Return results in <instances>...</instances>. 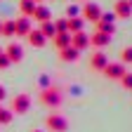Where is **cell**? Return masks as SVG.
<instances>
[{
	"label": "cell",
	"instance_id": "obj_1",
	"mask_svg": "<svg viewBox=\"0 0 132 132\" xmlns=\"http://www.w3.org/2000/svg\"><path fill=\"white\" fill-rule=\"evenodd\" d=\"M38 99H40V104L43 106H47V109H57L59 104H61V90L59 87H54V85H47V87H40V94H38Z\"/></svg>",
	"mask_w": 132,
	"mask_h": 132
},
{
	"label": "cell",
	"instance_id": "obj_2",
	"mask_svg": "<svg viewBox=\"0 0 132 132\" xmlns=\"http://www.w3.org/2000/svg\"><path fill=\"white\" fill-rule=\"evenodd\" d=\"M45 127H47V132H66L69 130V120L61 113H47L45 116Z\"/></svg>",
	"mask_w": 132,
	"mask_h": 132
},
{
	"label": "cell",
	"instance_id": "obj_3",
	"mask_svg": "<svg viewBox=\"0 0 132 132\" xmlns=\"http://www.w3.org/2000/svg\"><path fill=\"white\" fill-rule=\"evenodd\" d=\"M102 7H99L97 3H90V0H85V3H82L80 5V16H82V19H85V21H99V19H102Z\"/></svg>",
	"mask_w": 132,
	"mask_h": 132
},
{
	"label": "cell",
	"instance_id": "obj_4",
	"mask_svg": "<svg viewBox=\"0 0 132 132\" xmlns=\"http://www.w3.org/2000/svg\"><path fill=\"white\" fill-rule=\"evenodd\" d=\"M109 80H120L125 73H127V66L125 64H120V61H109L106 66H104V71H102Z\"/></svg>",
	"mask_w": 132,
	"mask_h": 132
},
{
	"label": "cell",
	"instance_id": "obj_5",
	"mask_svg": "<svg viewBox=\"0 0 132 132\" xmlns=\"http://www.w3.org/2000/svg\"><path fill=\"white\" fill-rule=\"evenodd\" d=\"M28 109H31V97L26 94V92H21V94H16L14 99H12V113H16V116H24V113H28Z\"/></svg>",
	"mask_w": 132,
	"mask_h": 132
},
{
	"label": "cell",
	"instance_id": "obj_6",
	"mask_svg": "<svg viewBox=\"0 0 132 132\" xmlns=\"http://www.w3.org/2000/svg\"><path fill=\"white\" fill-rule=\"evenodd\" d=\"M113 19H116L113 12H111V14H102V19L94 21V24H97V31H99V33H106V36H113V33H116V24H113Z\"/></svg>",
	"mask_w": 132,
	"mask_h": 132
},
{
	"label": "cell",
	"instance_id": "obj_7",
	"mask_svg": "<svg viewBox=\"0 0 132 132\" xmlns=\"http://www.w3.org/2000/svg\"><path fill=\"white\" fill-rule=\"evenodd\" d=\"M3 52H5V57H7V59H10L12 64H14V61L19 64V61L24 59V47H21L19 43H10V45H7V47L3 50Z\"/></svg>",
	"mask_w": 132,
	"mask_h": 132
},
{
	"label": "cell",
	"instance_id": "obj_8",
	"mask_svg": "<svg viewBox=\"0 0 132 132\" xmlns=\"http://www.w3.org/2000/svg\"><path fill=\"white\" fill-rule=\"evenodd\" d=\"M106 64H109V57L104 54V50H97V52L90 57V69L92 71H99V73H102Z\"/></svg>",
	"mask_w": 132,
	"mask_h": 132
},
{
	"label": "cell",
	"instance_id": "obj_9",
	"mask_svg": "<svg viewBox=\"0 0 132 132\" xmlns=\"http://www.w3.org/2000/svg\"><path fill=\"white\" fill-rule=\"evenodd\" d=\"M71 45L78 50V52H82V50L90 47V36L85 31H78V33H71Z\"/></svg>",
	"mask_w": 132,
	"mask_h": 132
},
{
	"label": "cell",
	"instance_id": "obj_10",
	"mask_svg": "<svg viewBox=\"0 0 132 132\" xmlns=\"http://www.w3.org/2000/svg\"><path fill=\"white\" fill-rule=\"evenodd\" d=\"M14 28H16V36L19 38H26L31 33V28H33L31 16H19V19H14Z\"/></svg>",
	"mask_w": 132,
	"mask_h": 132
},
{
	"label": "cell",
	"instance_id": "obj_11",
	"mask_svg": "<svg viewBox=\"0 0 132 132\" xmlns=\"http://www.w3.org/2000/svg\"><path fill=\"white\" fill-rule=\"evenodd\" d=\"M113 14H116V19H130V14H132V7L127 0H116V5H113Z\"/></svg>",
	"mask_w": 132,
	"mask_h": 132
},
{
	"label": "cell",
	"instance_id": "obj_12",
	"mask_svg": "<svg viewBox=\"0 0 132 132\" xmlns=\"http://www.w3.org/2000/svg\"><path fill=\"white\" fill-rule=\"evenodd\" d=\"M106 45H111V36H106V33H99V31H94L92 36H90V47L104 50Z\"/></svg>",
	"mask_w": 132,
	"mask_h": 132
},
{
	"label": "cell",
	"instance_id": "obj_13",
	"mask_svg": "<svg viewBox=\"0 0 132 132\" xmlns=\"http://www.w3.org/2000/svg\"><path fill=\"white\" fill-rule=\"evenodd\" d=\"M31 19H36L38 24H43V21H50V19H52V10H50L47 5H36V10H33V16H31Z\"/></svg>",
	"mask_w": 132,
	"mask_h": 132
},
{
	"label": "cell",
	"instance_id": "obj_14",
	"mask_svg": "<svg viewBox=\"0 0 132 132\" xmlns=\"http://www.w3.org/2000/svg\"><path fill=\"white\" fill-rule=\"evenodd\" d=\"M78 57H80V52L73 47V45H69V47H64V50H59V59L64 61V64H71V61H78Z\"/></svg>",
	"mask_w": 132,
	"mask_h": 132
},
{
	"label": "cell",
	"instance_id": "obj_15",
	"mask_svg": "<svg viewBox=\"0 0 132 132\" xmlns=\"http://www.w3.org/2000/svg\"><path fill=\"white\" fill-rule=\"evenodd\" d=\"M26 38H28V45L38 47V50H40V47H45V43H47V38L43 36V33H40L38 28H31V33H28Z\"/></svg>",
	"mask_w": 132,
	"mask_h": 132
},
{
	"label": "cell",
	"instance_id": "obj_16",
	"mask_svg": "<svg viewBox=\"0 0 132 132\" xmlns=\"http://www.w3.org/2000/svg\"><path fill=\"white\" fill-rule=\"evenodd\" d=\"M66 31H69V33L85 31V19H82V16H73V19H66Z\"/></svg>",
	"mask_w": 132,
	"mask_h": 132
},
{
	"label": "cell",
	"instance_id": "obj_17",
	"mask_svg": "<svg viewBox=\"0 0 132 132\" xmlns=\"http://www.w3.org/2000/svg\"><path fill=\"white\" fill-rule=\"evenodd\" d=\"M52 43H54V47H57V50L69 47V45H71V33H54Z\"/></svg>",
	"mask_w": 132,
	"mask_h": 132
},
{
	"label": "cell",
	"instance_id": "obj_18",
	"mask_svg": "<svg viewBox=\"0 0 132 132\" xmlns=\"http://www.w3.org/2000/svg\"><path fill=\"white\" fill-rule=\"evenodd\" d=\"M36 0H19V12L21 16H33V10H36Z\"/></svg>",
	"mask_w": 132,
	"mask_h": 132
},
{
	"label": "cell",
	"instance_id": "obj_19",
	"mask_svg": "<svg viewBox=\"0 0 132 132\" xmlns=\"http://www.w3.org/2000/svg\"><path fill=\"white\" fill-rule=\"evenodd\" d=\"M38 31L43 33V36H45L47 40H52V38H54V33H57V31H54V21H52V19H50V21H43Z\"/></svg>",
	"mask_w": 132,
	"mask_h": 132
},
{
	"label": "cell",
	"instance_id": "obj_20",
	"mask_svg": "<svg viewBox=\"0 0 132 132\" xmlns=\"http://www.w3.org/2000/svg\"><path fill=\"white\" fill-rule=\"evenodd\" d=\"M3 36H7V38L16 36V28H14V19H10V21H5V24H3Z\"/></svg>",
	"mask_w": 132,
	"mask_h": 132
},
{
	"label": "cell",
	"instance_id": "obj_21",
	"mask_svg": "<svg viewBox=\"0 0 132 132\" xmlns=\"http://www.w3.org/2000/svg\"><path fill=\"white\" fill-rule=\"evenodd\" d=\"M12 118H14V113H12V111L0 109V125H10V123H12Z\"/></svg>",
	"mask_w": 132,
	"mask_h": 132
},
{
	"label": "cell",
	"instance_id": "obj_22",
	"mask_svg": "<svg viewBox=\"0 0 132 132\" xmlns=\"http://www.w3.org/2000/svg\"><path fill=\"white\" fill-rule=\"evenodd\" d=\"M73 16H80V5H76V3L66 7V19H73Z\"/></svg>",
	"mask_w": 132,
	"mask_h": 132
},
{
	"label": "cell",
	"instance_id": "obj_23",
	"mask_svg": "<svg viewBox=\"0 0 132 132\" xmlns=\"http://www.w3.org/2000/svg\"><path fill=\"white\" fill-rule=\"evenodd\" d=\"M120 64H132V47H125L123 52H120Z\"/></svg>",
	"mask_w": 132,
	"mask_h": 132
},
{
	"label": "cell",
	"instance_id": "obj_24",
	"mask_svg": "<svg viewBox=\"0 0 132 132\" xmlns=\"http://www.w3.org/2000/svg\"><path fill=\"white\" fill-rule=\"evenodd\" d=\"M54 21V31L57 33H69L66 31V19H52Z\"/></svg>",
	"mask_w": 132,
	"mask_h": 132
},
{
	"label": "cell",
	"instance_id": "obj_25",
	"mask_svg": "<svg viewBox=\"0 0 132 132\" xmlns=\"http://www.w3.org/2000/svg\"><path fill=\"white\" fill-rule=\"evenodd\" d=\"M120 85H123L125 90H132V73H125V76L120 78Z\"/></svg>",
	"mask_w": 132,
	"mask_h": 132
},
{
	"label": "cell",
	"instance_id": "obj_26",
	"mask_svg": "<svg viewBox=\"0 0 132 132\" xmlns=\"http://www.w3.org/2000/svg\"><path fill=\"white\" fill-rule=\"evenodd\" d=\"M10 64H12V61H10V59L5 57V52H3V54H0V69H7Z\"/></svg>",
	"mask_w": 132,
	"mask_h": 132
},
{
	"label": "cell",
	"instance_id": "obj_27",
	"mask_svg": "<svg viewBox=\"0 0 132 132\" xmlns=\"http://www.w3.org/2000/svg\"><path fill=\"white\" fill-rule=\"evenodd\" d=\"M47 85H50V78L43 76V78H40V87H47Z\"/></svg>",
	"mask_w": 132,
	"mask_h": 132
},
{
	"label": "cell",
	"instance_id": "obj_28",
	"mask_svg": "<svg viewBox=\"0 0 132 132\" xmlns=\"http://www.w3.org/2000/svg\"><path fill=\"white\" fill-rule=\"evenodd\" d=\"M5 94H7V92H5V87L0 85V102H3V99H5Z\"/></svg>",
	"mask_w": 132,
	"mask_h": 132
},
{
	"label": "cell",
	"instance_id": "obj_29",
	"mask_svg": "<svg viewBox=\"0 0 132 132\" xmlns=\"http://www.w3.org/2000/svg\"><path fill=\"white\" fill-rule=\"evenodd\" d=\"M0 33H3V21H0Z\"/></svg>",
	"mask_w": 132,
	"mask_h": 132
},
{
	"label": "cell",
	"instance_id": "obj_30",
	"mask_svg": "<svg viewBox=\"0 0 132 132\" xmlns=\"http://www.w3.org/2000/svg\"><path fill=\"white\" fill-rule=\"evenodd\" d=\"M36 3H38V5H40V3H45V0H36Z\"/></svg>",
	"mask_w": 132,
	"mask_h": 132
},
{
	"label": "cell",
	"instance_id": "obj_31",
	"mask_svg": "<svg viewBox=\"0 0 132 132\" xmlns=\"http://www.w3.org/2000/svg\"><path fill=\"white\" fill-rule=\"evenodd\" d=\"M31 132H43V130H31Z\"/></svg>",
	"mask_w": 132,
	"mask_h": 132
},
{
	"label": "cell",
	"instance_id": "obj_32",
	"mask_svg": "<svg viewBox=\"0 0 132 132\" xmlns=\"http://www.w3.org/2000/svg\"><path fill=\"white\" fill-rule=\"evenodd\" d=\"M127 3H130V7H132V0H127Z\"/></svg>",
	"mask_w": 132,
	"mask_h": 132
},
{
	"label": "cell",
	"instance_id": "obj_33",
	"mask_svg": "<svg viewBox=\"0 0 132 132\" xmlns=\"http://www.w3.org/2000/svg\"><path fill=\"white\" fill-rule=\"evenodd\" d=\"M0 54H3V47H0Z\"/></svg>",
	"mask_w": 132,
	"mask_h": 132
},
{
	"label": "cell",
	"instance_id": "obj_34",
	"mask_svg": "<svg viewBox=\"0 0 132 132\" xmlns=\"http://www.w3.org/2000/svg\"><path fill=\"white\" fill-rule=\"evenodd\" d=\"M82 3H85V0H82Z\"/></svg>",
	"mask_w": 132,
	"mask_h": 132
}]
</instances>
